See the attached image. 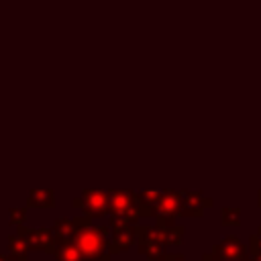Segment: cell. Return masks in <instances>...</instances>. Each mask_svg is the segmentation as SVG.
Instances as JSON below:
<instances>
[{
	"mask_svg": "<svg viewBox=\"0 0 261 261\" xmlns=\"http://www.w3.org/2000/svg\"><path fill=\"white\" fill-rule=\"evenodd\" d=\"M75 247L82 251L86 261L100 259L110 253V228L108 226H82L73 234Z\"/></svg>",
	"mask_w": 261,
	"mask_h": 261,
	"instance_id": "6da1fadb",
	"label": "cell"
},
{
	"mask_svg": "<svg viewBox=\"0 0 261 261\" xmlns=\"http://www.w3.org/2000/svg\"><path fill=\"white\" fill-rule=\"evenodd\" d=\"M110 204H108V212L112 214V220H120V222H135L141 214H145L147 210L143 208V202H139V198L133 192L126 190H112L108 192Z\"/></svg>",
	"mask_w": 261,
	"mask_h": 261,
	"instance_id": "7a4b0ae2",
	"label": "cell"
},
{
	"mask_svg": "<svg viewBox=\"0 0 261 261\" xmlns=\"http://www.w3.org/2000/svg\"><path fill=\"white\" fill-rule=\"evenodd\" d=\"M108 204H110L108 192H102V190H86V192H82L80 198L73 200V206L82 208L84 214H88L92 218L104 216L108 212Z\"/></svg>",
	"mask_w": 261,
	"mask_h": 261,
	"instance_id": "3957f363",
	"label": "cell"
},
{
	"mask_svg": "<svg viewBox=\"0 0 261 261\" xmlns=\"http://www.w3.org/2000/svg\"><path fill=\"white\" fill-rule=\"evenodd\" d=\"M18 234L27 241L29 249H41L49 255L55 253L57 249V243L53 239V232L51 228H45V226H39V228H27V226H18Z\"/></svg>",
	"mask_w": 261,
	"mask_h": 261,
	"instance_id": "277c9868",
	"label": "cell"
},
{
	"mask_svg": "<svg viewBox=\"0 0 261 261\" xmlns=\"http://www.w3.org/2000/svg\"><path fill=\"white\" fill-rule=\"evenodd\" d=\"M110 255H116L124 249L130 247L133 237L137 234V230L130 226V222H120V220H110Z\"/></svg>",
	"mask_w": 261,
	"mask_h": 261,
	"instance_id": "5b68a950",
	"label": "cell"
},
{
	"mask_svg": "<svg viewBox=\"0 0 261 261\" xmlns=\"http://www.w3.org/2000/svg\"><path fill=\"white\" fill-rule=\"evenodd\" d=\"M77 230V224L73 218H57L51 226V232H53V239L59 245H65V243H71L73 241V234Z\"/></svg>",
	"mask_w": 261,
	"mask_h": 261,
	"instance_id": "8992f818",
	"label": "cell"
},
{
	"mask_svg": "<svg viewBox=\"0 0 261 261\" xmlns=\"http://www.w3.org/2000/svg\"><path fill=\"white\" fill-rule=\"evenodd\" d=\"M55 261H86V257L82 255V251L75 247V243H65V245H59L53 253Z\"/></svg>",
	"mask_w": 261,
	"mask_h": 261,
	"instance_id": "52a82bcc",
	"label": "cell"
},
{
	"mask_svg": "<svg viewBox=\"0 0 261 261\" xmlns=\"http://www.w3.org/2000/svg\"><path fill=\"white\" fill-rule=\"evenodd\" d=\"M55 202V194L51 190H33L29 194V206L35 208H51Z\"/></svg>",
	"mask_w": 261,
	"mask_h": 261,
	"instance_id": "ba28073f",
	"label": "cell"
},
{
	"mask_svg": "<svg viewBox=\"0 0 261 261\" xmlns=\"http://www.w3.org/2000/svg\"><path fill=\"white\" fill-rule=\"evenodd\" d=\"M31 249H29V245H27V241L16 232L14 237H10L8 239V253L12 255V257H20V259H27V253H29Z\"/></svg>",
	"mask_w": 261,
	"mask_h": 261,
	"instance_id": "9c48e42d",
	"label": "cell"
},
{
	"mask_svg": "<svg viewBox=\"0 0 261 261\" xmlns=\"http://www.w3.org/2000/svg\"><path fill=\"white\" fill-rule=\"evenodd\" d=\"M24 216H27V208H10V222L12 224L20 226L22 220H24Z\"/></svg>",
	"mask_w": 261,
	"mask_h": 261,
	"instance_id": "30bf717a",
	"label": "cell"
},
{
	"mask_svg": "<svg viewBox=\"0 0 261 261\" xmlns=\"http://www.w3.org/2000/svg\"><path fill=\"white\" fill-rule=\"evenodd\" d=\"M92 261H110V253L104 255V257H100V259H92Z\"/></svg>",
	"mask_w": 261,
	"mask_h": 261,
	"instance_id": "8fae6325",
	"label": "cell"
},
{
	"mask_svg": "<svg viewBox=\"0 0 261 261\" xmlns=\"http://www.w3.org/2000/svg\"><path fill=\"white\" fill-rule=\"evenodd\" d=\"M8 261H27V259H20V257H12V255H8Z\"/></svg>",
	"mask_w": 261,
	"mask_h": 261,
	"instance_id": "7c38bea8",
	"label": "cell"
},
{
	"mask_svg": "<svg viewBox=\"0 0 261 261\" xmlns=\"http://www.w3.org/2000/svg\"><path fill=\"white\" fill-rule=\"evenodd\" d=\"M0 261H8V255H0Z\"/></svg>",
	"mask_w": 261,
	"mask_h": 261,
	"instance_id": "4fadbf2b",
	"label": "cell"
}]
</instances>
